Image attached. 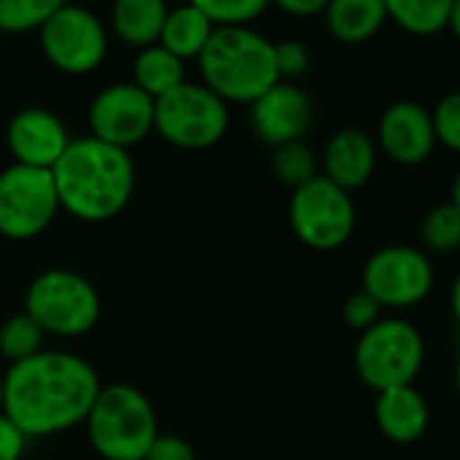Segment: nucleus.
Here are the masks:
<instances>
[{"instance_id":"1","label":"nucleus","mask_w":460,"mask_h":460,"mask_svg":"<svg viewBox=\"0 0 460 460\" xmlns=\"http://www.w3.org/2000/svg\"><path fill=\"white\" fill-rule=\"evenodd\" d=\"M102 383L94 367L65 350H43L3 375V415L27 437L43 439L84 426Z\"/></svg>"},{"instance_id":"2","label":"nucleus","mask_w":460,"mask_h":460,"mask_svg":"<svg viewBox=\"0 0 460 460\" xmlns=\"http://www.w3.org/2000/svg\"><path fill=\"white\" fill-rule=\"evenodd\" d=\"M59 208L84 221L105 224L116 218L135 194V162L129 151L97 137H78L51 170Z\"/></svg>"},{"instance_id":"3","label":"nucleus","mask_w":460,"mask_h":460,"mask_svg":"<svg viewBox=\"0 0 460 460\" xmlns=\"http://www.w3.org/2000/svg\"><path fill=\"white\" fill-rule=\"evenodd\" d=\"M197 65L202 84L226 105H253L280 81L275 65V43L251 27L216 30Z\"/></svg>"},{"instance_id":"4","label":"nucleus","mask_w":460,"mask_h":460,"mask_svg":"<svg viewBox=\"0 0 460 460\" xmlns=\"http://www.w3.org/2000/svg\"><path fill=\"white\" fill-rule=\"evenodd\" d=\"M84 426L102 460H143L159 437L151 399L129 383L102 385Z\"/></svg>"},{"instance_id":"5","label":"nucleus","mask_w":460,"mask_h":460,"mask_svg":"<svg viewBox=\"0 0 460 460\" xmlns=\"http://www.w3.org/2000/svg\"><path fill=\"white\" fill-rule=\"evenodd\" d=\"M24 313L49 337H84L102 313V302L92 280L73 270H46L32 278L24 294Z\"/></svg>"},{"instance_id":"6","label":"nucleus","mask_w":460,"mask_h":460,"mask_svg":"<svg viewBox=\"0 0 460 460\" xmlns=\"http://www.w3.org/2000/svg\"><path fill=\"white\" fill-rule=\"evenodd\" d=\"M423 334L402 318L377 321L356 345V372L375 394L407 388L423 369Z\"/></svg>"},{"instance_id":"7","label":"nucleus","mask_w":460,"mask_h":460,"mask_svg":"<svg viewBox=\"0 0 460 460\" xmlns=\"http://www.w3.org/2000/svg\"><path fill=\"white\" fill-rule=\"evenodd\" d=\"M229 129V105L205 84L186 81L162 100L154 111V132L175 148L205 151Z\"/></svg>"},{"instance_id":"8","label":"nucleus","mask_w":460,"mask_h":460,"mask_svg":"<svg viewBox=\"0 0 460 460\" xmlns=\"http://www.w3.org/2000/svg\"><path fill=\"white\" fill-rule=\"evenodd\" d=\"M38 40L49 65L65 75L94 73L108 57L105 22L94 11L73 3H57L38 30Z\"/></svg>"},{"instance_id":"9","label":"nucleus","mask_w":460,"mask_h":460,"mask_svg":"<svg viewBox=\"0 0 460 460\" xmlns=\"http://www.w3.org/2000/svg\"><path fill=\"white\" fill-rule=\"evenodd\" d=\"M59 210L49 170L8 164L0 172V237L11 243L35 240L51 226Z\"/></svg>"},{"instance_id":"10","label":"nucleus","mask_w":460,"mask_h":460,"mask_svg":"<svg viewBox=\"0 0 460 460\" xmlns=\"http://www.w3.org/2000/svg\"><path fill=\"white\" fill-rule=\"evenodd\" d=\"M288 221L299 243L315 251H334L345 245L356 229V205L348 191L318 175L294 189L288 202Z\"/></svg>"},{"instance_id":"11","label":"nucleus","mask_w":460,"mask_h":460,"mask_svg":"<svg viewBox=\"0 0 460 460\" xmlns=\"http://www.w3.org/2000/svg\"><path fill=\"white\" fill-rule=\"evenodd\" d=\"M434 288V267L410 245H388L364 264V291L380 307H412Z\"/></svg>"},{"instance_id":"12","label":"nucleus","mask_w":460,"mask_h":460,"mask_svg":"<svg viewBox=\"0 0 460 460\" xmlns=\"http://www.w3.org/2000/svg\"><path fill=\"white\" fill-rule=\"evenodd\" d=\"M154 111L156 100L140 92L132 81H119L94 94L86 121L92 137L129 151L154 132Z\"/></svg>"},{"instance_id":"13","label":"nucleus","mask_w":460,"mask_h":460,"mask_svg":"<svg viewBox=\"0 0 460 460\" xmlns=\"http://www.w3.org/2000/svg\"><path fill=\"white\" fill-rule=\"evenodd\" d=\"M73 143L65 121L40 105L22 108L11 116L5 127V146L13 164L32 170H54L67 146Z\"/></svg>"},{"instance_id":"14","label":"nucleus","mask_w":460,"mask_h":460,"mask_svg":"<svg viewBox=\"0 0 460 460\" xmlns=\"http://www.w3.org/2000/svg\"><path fill=\"white\" fill-rule=\"evenodd\" d=\"M251 121L256 135L278 148L305 137L313 124V102L291 81H278L251 105Z\"/></svg>"},{"instance_id":"15","label":"nucleus","mask_w":460,"mask_h":460,"mask_svg":"<svg viewBox=\"0 0 460 460\" xmlns=\"http://www.w3.org/2000/svg\"><path fill=\"white\" fill-rule=\"evenodd\" d=\"M380 148L399 164H420L431 156L437 146V129L431 113L412 102L399 100L385 108L377 127Z\"/></svg>"},{"instance_id":"16","label":"nucleus","mask_w":460,"mask_h":460,"mask_svg":"<svg viewBox=\"0 0 460 460\" xmlns=\"http://www.w3.org/2000/svg\"><path fill=\"white\" fill-rule=\"evenodd\" d=\"M377 164V146L375 140L356 127L340 129L323 151V178H329L342 191L361 189Z\"/></svg>"},{"instance_id":"17","label":"nucleus","mask_w":460,"mask_h":460,"mask_svg":"<svg viewBox=\"0 0 460 460\" xmlns=\"http://www.w3.org/2000/svg\"><path fill=\"white\" fill-rule=\"evenodd\" d=\"M429 418H431L429 404L420 396V391H415L412 385L377 394L375 420H377L380 431L396 445L418 442L429 429Z\"/></svg>"},{"instance_id":"18","label":"nucleus","mask_w":460,"mask_h":460,"mask_svg":"<svg viewBox=\"0 0 460 460\" xmlns=\"http://www.w3.org/2000/svg\"><path fill=\"white\" fill-rule=\"evenodd\" d=\"M167 13L170 5L162 0H119L111 8V30L124 46L143 51L159 43Z\"/></svg>"},{"instance_id":"19","label":"nucleus","mask_w":460,"mask_h":460,"mask_svg":"<svg viewBox=\"0 0 460 460\" xmlns=\"http://www.w3.org/2000/svg\"><path fill=\"white\" fill-rule=\"evenodd\" d=\"M329 32L340 43H364L388 22L383 0H334L323 11Z\"/></svg>"},{"instance_id":"20","label":"nucleus","mask_w":460,"mask_h":460,"mask_svg":"<svg viewBox=\"0 0 460 460\" xmlns=\"http://www.w3.org/2000/svg\"><path fill=\"white\" fill-rule=\"evenodd\" d=\"M213 32H216V27L205 16V11L197 3H186V5L170 8L164 27H162L159 46H164L167 51H172L183 62L199 59V54L205 51Z\"/></svg>"},{"instance_id":"21","label":"nucleus","mask_w":460,"mask_h":460,"mask_svg":"<svg viewBox=\"0 0 460 460\" xmlns=\"http://www.w3.org/2000/svg\"><path fill=\"white\" fill-rule=\"evenodd\" d=\"M132 84L151 100H162L181 84H186V65L164 46H148L137 51L132 65Z\"/></svg>"},{"instance_id":"22","label":"nucleus","mask_w":460,"mask_h":460,"mask_svg":"<svg viewBox=\"0 0 460 460\" xmlns=\"http://www.w3.org/2000/svg\"><path fill=\"white\" fill-rule=\"evenodd\" d=\"M388 19L412 35H434L447 27L450 0H388Z\"/></svg>"},{"instance_id":"23","label":"nucleus","mask_w":460,"mask_h":460,"mask_svg":"<svg viewBox=\"0 0 460 460\" xmlns=\"http://www.w3.org/2000/svg\"><path fill=\"white\" fill-rule=\"evenodd\" d=\"M46 334L43 329L22 310L8 315L0 323V356L11 364H22L27 358H35L38 353H43Z\"/></svg>"},{"instance_id":"24","label":"nucleus","mask_w":460,"mask_h":460,"mask_svg":"<svg viewBox=\"0 0 460 460\" xmlns=\"http://www.w3.org/2000/svg\"><path fill=\"white\" fill-rule=\"evenodd\" d=\"M272 170L291 189H299V186H305V183H310L313 178L321 175L318 172V159H315L313 148L305 140L278 146L272 151Z\"/></svg>"},{"instance_id":"25","label":"nucleus","mask_w":460,"mask_h":460,"mask_svg":"<svg viewBox=\"0 0 460 460\" xmlns=\"http://www.w3.org/2000/svg\"><path fill=\"white\" fill-rule=\"evenodd\" d=\"M54 8V0H0V32L19 35L40 30Z\"/></svg>"},{"instance_id":"26","label":"nucleus","mask_w":460,"mask_h":460,"mask_svg":"<svg viewBox=\"0 0 460 460\" xmlns=\"http://www.w3.org/2000/svg\"><path fill=\"white\" fill-rule=\"evenodd\" d=\"M420 232H423V243L431 251H437V253L456 251V248H460V210L453 202L437 205L423 218Z\"/></svg>"},{"instance_id":"27","label":"nucleus","mask_w":460,"mask_h":460,"mask_svg":"<svg viewBox=\"0 0 460 460\" xmlns=\"http://www.w3.org/2000/svg\"><path fill=\"white\" fill-rule=\"evenodd\" d=\"M197 5L205 11L216 30L251 27V22H256L267 11L264 0H199Z\"/></svg>"},{"instance_id":"28","label":"nucleus","mask_w":460,"mask_h":460,"mask_svg":"<svg viewBox=\"0 0 460 460\" xmlns=\"http://www.w3.org/2000/svg\"><path fill=\"white\" fill-rule=\"evenodd\" d=\"M431 119H434V129H437V143L460 154V92L442 97L439 105L434 108Z\"/></svg>"},{"instance_id":"29","label":"nucleus","mask_w":460,"mask_h":460,"mask_svg":"<svg viewBox=\"0 0 460 460\" xmlns=\"http://www.w3.org/2000/svg\"><path fill=\"white\" fill-rule=\"evenodd\" d=\"M275 65H278V75L283 78H296L310 67V51L302 40H280L275 43Z\"/></svg>"},{"instance_id":"30","label":"nucleus","mask_w":460,"mask_h":460,"mask_svg":"<svg viewBox=\"0 0 460 460\" xmlns=\"http://www.w3.org/2000/svg\"><path fill=\"white\" fill-rule=\"evenodd\" d=\"M380 305L367 294V291H358L353 296H348L345 307H342V318L350 329H358V332H369L377 321H380Z\"/></svg>"},{"instance_id":"31","label":"nucleus","mask_w":460,"mask_h":460,"mask_svg":"<svg viewBox=\"0 0 460 460\" xmlns=\"http://www.w3.org/2000/svg\"><path fill=\"white\" fill-rule=\"evenodd\" d=\"M143 460H197V456L186 439L172 437V434H159Z\"/></svg>"},{"instance_id":"32","label":"nucleus","mask_w":460,"mask_h":460,"mask_svg":"<svg viewBox=\"0 0 460 460\" xmlns=\"http://www.w3.org/2000/svg\"><path fill=\"white\" fill-rule=\"evenodd\" d=\"M27 442L30 439L0 412V460H22Z\"/></svg>"},{"instance_id":"33","label":"nucleus","mask_w":460,"mask_h":460,"mask_svg":"<svg viewBox=\"0 0 460 460\" xmlns=\"http://www.w3.org/2000/svg\"><path fill=\"white\" fill-rule=\"evenodd\" d=\"M326 0H280L278 8L291 13V16H315L326 11Z\"/></svg>"},{"instance_id":"34","label":"nucleus","mask_w":460,"mask_h":460,"mask_svg":"<svg viewBox=\"0 0 460 460\" xmlns=\"http://www.w3.org/2000/svg\"><path fill=\"white\" fill-rule=\"evenodd\" d=\"M447 27L460 38V0H450V19Z\"/></svg>"},{"instance_id":"35","label":"nucleus","mask_w":460,"mask_h":460,"mask_svg":"<svg viewBox=\"0 0 460 460\" xmlns=\"http://www.w3.org/2000/svg\"><path fill=\"white\" fill-rule=\"evenodd\" d=\"M450 307H453V315H456V321L460 323V275L456 278V283H453V291H450Z\"/></svg>"},{"instance_id":"36","label":"nucleus","mask_w":460,"mask_h":460,"mask_svg":"<svg viewBox=\"0 0 460 460\" xmlns=\"http://www.w3.org/2000/svg\"><path fill=\"white\" fill-rule=\"evenodd\" d=\"M450 202L460 210V170L458 175H456V181H453V199H450Z\"/></svg>"},{"instance_id":"37","label":"nucleus","mask_w":460,"mask_h":460,"mask_svg":"<svg viewBox=\"0 0 460 460\" xmlns=\"http://www.w3.org/2000/svg\"><path fill=\"white\" fill-rule=\"evenodd\" d=\"M456 388L460 394V350H458V361H456Z\"/></svg>"},{"instance_id":"38","label":"nucleus","mask_w":460,"mask_h":460,"mask_svg":"<svg viewBox=\"0 0 460 460\" xmlns=\"http://www.w3.org/2000/svg\"><path fill=\"white\" fill-rule=\"evenodd\" d=\"M0 412H3V377H0Z\"/></svg>"}]
</instances>
